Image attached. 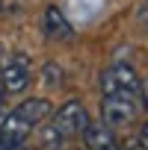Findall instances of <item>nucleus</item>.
I'll list each match as a JSON object with an SVG mask.
<instances>
[{
    "label": "nucleus",
    "mask_w": 148,
    "mask_h": 150,
    "mask_svg": "<svg viewBox=\"0 0 148 150\" xmlns=\"http://www.w3.org/2000/svg\"><path fill=\"white\" fill-rule=\"evenodd\" d=\"M0 9H3V3H0Z\"/></svg>",
    "instance_id": "ddd939ff"
},
{
    "label": "nucleus",
    "mask_w": 148,
    "mask_h": 150,
    "mask_svg": "<svg viewBox=\"0 0 148 150\" xmlns=\"http://www.w3.org/2000/svg\"><path fill=\"white\" fill-rule=\"evenodd\" d=\"M139 100L145 103V109H148V77L142 80V88H139Z\"/></svg>",
    "instance_id": "1a4fd4ad"
},
{
    "label": "nucleus",
    "mask_w": 148,
    "mask_h": 150,
    "mask_svg": "<svg viewBox=\"0 0 148 150\" xmlns=\"http://www.w3.org/2000/svg\"><path fill=\"white\" fill-rule=\"evenodd\" d=\"M130 150H148V147H145L142 141H136V144H130Z\"/></svg>",
    "instance_id": "9b49d317"
},
{
    "label": "nucleus",
    "mask_w": 148,
    "mask_h": 150,
    "mask_svg": "<svg viewBox=\"0 0 148 150\" xmlns=\"http://www.w3.org/2000/svg\"><path fill=\"white\" fill-rule=\"evenodd\" d=\"M9 150H24V144H21V147H9Z\"/></svg>",
    "instance_id": "f8f14e48"
},
{
    "label": "nucleus",
    "mask_w": 148,
    "mask_h": 150,
    "mask_svg": "<svg viewBox=\"0 0 148 150\" xmlns=\"http://www.w3.org/2000/svg\"><path fill=\"white\" fill-rule=\"evenodd\" d=\"M33 83V62L27 53H12L0 68V86L6 94H21Z\"/></svg>",
    "instance_id": "39448f33"
},
{
    "label": "nucleus",
    "mask_w": 148,
    "mask_h": 150,
    "mask_svg": "<svg viewBox=\"0 0 148 150\" xmlns=\"http://www.w3.org/2000/svg\"><path fill=\"white\" fill-rule=\"evenodd\" d=\"M139 88H142V80H139V74L127 62H116L113 68H107L101 74V94H130V97H139Z\"/></svg>",
    "instance_id": "20e7f679"
},
{
    "label": "nucleus",
    "mask_w": 148,
    "mask_h": 150,
    "mask_svg": "<svg viewBox=\"0 0 148 150\" xmlns=\"http://www.w3.org/2000/svg\"><path fill=\"white\" fill-rule=\"evenodd\" d=\"M86 127H89V112H86V106H83L80 100H68V103H62V106L56 109L53 121H50V129L59 135V141L83 135Z\"/></svg>",
    "instance_id": "f03ea898"
},
{
    "label": "nucleus",
    "mask_w": 148,
    "mask_h": 150,
    "mask_svg": "<svg viewBox=\"0 0 148 150\" xmlns=\"http://www.w3.org/2000/svg\"><path fill=\"white\" fill-rule=\"evenodd\" d=\"M45 86H50V88L62 86V71H59L56 65H47V68H45Z\"/></svg>",
    "instance_id": "6e6552de"
},
{
    "label": "nucleus",
    "mask_w": 148,
    "mask_h": 150,
    "mask_svg": "<svg viewBox=\"0 0 148 150\" xmlns=\"http://www.w3.org/2000/svg\"><path fill=\"white\" fill-rule=\"evenodd\" d=\"M53 112L50 100L45 97H30L24 103H18L12 112L3 115V121H0V150H9V147H21L30 132Z\"/></svg>",
    "instance_id": "f257e3e1"
},
{
    "label": "nucleus",
    "mask_w": 148,
    "mask_h": 150,
    "mask_svg": "<svg viewBox=\"0 0 148 150\" xmlns=\"http://www.w3.org/2000/svg\"><path fill=\"white\" fill-rule=\"evenodd\" d=\"M136 112H139V97H130V94H104L101 97V118L110 129L133 124Z\"/></svg>",
    "instance_id": "7ed1b4c3"
},
{
    "label": "nucleus",
    "mask_w": 148,
    "mask_h": 150,
    "mask_svg": "<svg viewBox=\"0 0 148 150\" xmlns=\"http://www.w3.org/2000/svg\"><path fill=\"white\" fill-rule=\"evenodd\" d=\"M139 141L148 147V121H145V124H142V129H139Z\"/></svg>",
    "instance_id": "9d476101"
},
{
    "label": "nucleus",
    "mask_w": 148,
    "mask_h": 150,
    "mask_svg": "<svg viewBox=\"0 0 148 150\" xmlns=\"http://www.w3.org/2000/svg\"><path fill=\"white\" fill-rule=\"evenodd\" d=\"M42 30H45V35L53 38V41H65V38L74 35L71 21H68V18L62 15V9H56V6H47V9H45V15H42Z\"/></svg>",
    "instance_id": "423d86ee"
},
{
    "label": "nucleus",
    "mask_w": 148,
    "mask_h": 150,
    "mask_svg": "<svg viewBox=\"0 0 148 150\" xmlns=\"http://www.w3.org/2000/svg\"><path fill=\"white\" fill-rule=\"evenodd\" d=\"M83 141L89 150H119V141H116V129H110L104 121L101 124H92L83 129Z\"/></svg>",
    "instance_id": "0eeeda50"
}]
</instances>
